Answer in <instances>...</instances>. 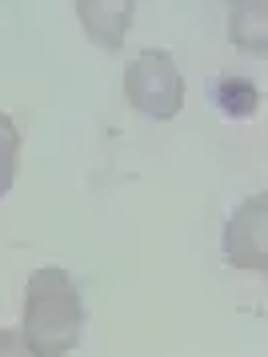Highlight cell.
<instances>
[{
  "instance_id": "obj_1",
  "label": "cell",
  "mask_w": 268,
  "mask_h": 357,
  "mask_svg": "<svg viewBox=\"0 0 268 357\" xmlns=\"http://www.w3.org/2000/svg\"><path fill=\"white\" fill-rule=\"evenodd\" d=\"M80 333V297L68 273L40 269L24 293V341L36 357H64Z\"/></svg>"
},
{
  "instance_id": "obj_2",
  "label": "cell",
  "mask_w": 268,
  "mask_h": 357,
  "mask_svg": "<svg viewBox=\"0 0 268 357\" xmlns=\"http://www.w3.org/2000/svg\"><path fill=\"white\" fill-rule=\"evenodd\" d=\"M125 93L144 116H157V121H164L180 109V77H176L173 61L164 52H144L141 61L128 68Z\"/></svg>"
},
{
  "instance_id": "obj_3",
  "label": "cell",
  "mask_w": 268,
  "mask_h": 357,
  "mask_svg": "<svg viewBox=\"0 0 268 357\" xmlns=\"http://www.w3.org/2000/svg\"><path fill=\"white\" fill-rule=\"evenodd\" d=\"M77 13L84 20V33L104 49H120L132 20V0H77Z\"/></svg>"
},
{
  "instance_id": "obj_4",
  "label": "cell",
  "mask_w": 268,
  "mask_h": 357,
  "mask_svg": "<svg viewBox=\"0 0 268 357\" xmlns=\"http://www.w3.org/2000/svg\"><path fill=\"white\" fill-rule=\"evenodd\" d=\"M256 201H260V197H256ZM256 201H249V205L240 209V217L232 221V229H228V257L237 261V265L260 269V265H265V221H256V229H249Z\"/></svg>"
},
{
  "instance_id": "obj_5",
  "label": "cell",
  "mask_w": 268,
  "mask_h": 357,
  "mask_svg": "<svg viewBox=\"0 0 268 357\" xmlns=\"http://www.w3.org/2000/svg\"><path fill=\"white\" fill-rule=\"evenodd\" d=\"M232 40L249 52H265V0H240L232 8Z\"/></svg>"
},
{
  "instance_id": "obj_6",
  "label": "cell",
  "mask_w": 268,
  "mask_h": 357,
  "mask_svg": "<svg viewBox=\"0 0 268 357\" xmlns=\"http://www.w3.org/2000/svg\"><path fill=\"white\" fill-rule=\"evenodd\" d=\"M16 129L13 121L0 113V197L8 193V185H13V173H16Z\"/></svg>"
},
{
  "instance_id": "obj_7",
  "label": "cell",
  "mask_w": 268,
  "mask_h": 357,
  "mask_svg": "<svg viewBox=\"0 0 268 357\" xmlns=\"http://www.w3.org/2000/svg\"><path fill=\"white\" fill-rule=\"evenodd\" d=\"M0 357H36V354H32V345L20 337V333L0 329Z\"/></svg>"
}]
</instances>
